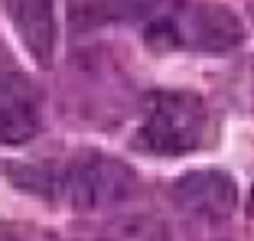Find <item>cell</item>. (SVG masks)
<instances>
[{
  "mask_svg": "<svg viewBox=\"0 0 254 241\" xmlns=\"http://www.w3.org/2000/svg\"><path fill=\"white\" fill-rule=\"evenodd\" d=\"M7 176L39 199L65 202L78 212H105L137 192L134 170L108 153H75L65 163H7Z\"/></svg>",
  "mask_w": 254,
  "mask_h": 241,
  "instance_id": "6da1fadb",
  "label": "cell"
},
{
  "mask_svg": "<svg viewBox=\"0 0 254 241\" xmlns=\"http://www.w3.org/2000/svg\"><path fill=\"white\" fill-rule=\"evenodd\" d=\"M215 118L195 91L157 88L143 98L134 147L150 157H186L209 147Z\"/></svg>",
  "mask_w": 254,
  "mask_h": 241,
  "instance_id": "7a4b0ae2",
  "label": "cell"
},
{
  "mask_svg": "<svg viewBox=\"0 0 254 241\" xmlns=\"http://www.w3.org/2000/svg\"><path fill=\"white\" fill-rule=\"evenodd\" d=\"M147 43L163 53H209L222 56L245 43L241 20L222 3L180 0L173 10L147 23Z\"/></svg>",
  "mask_w": 254,
  "mask_h": 241,
  "instance_id": "3957f363",
  "label": "cell"
},
{
  "mask_svg": "<svg viewBox=\"0 0 254 241\" xmlns=\"http://www.w3.org/2000/svg\"><path fill=\"white\" fill-rule=\"evenodd\" d=\"M39 130V95L30 75L20 68H7L0 75V143L20 147L30 143Z\"/></svg>",
  "mask_w": 254,
  "mask_h": 241,
  "instance_id": "277c9868",
  "label": "cell"
},
{
  "mask_svg": "<svg viewBox=\"0 0 254 241\" xmlns=\"http://www.w3.org/2000/svg\"><path fill=\"white\" fill-rule=\"evenodd\" d=\"M173 202L199 219L222 222L238 205V186L222 170H195L173 182Z\"/></svg>",
  "mask_w": 254,
  "mask_h": 241,
  "instance_id": "5b68a950",
  "label": "cell"
},
{
  "mask_svg": "<svg viewBox=\"0 0 254 241\" xmlns=\"http://www.w3.org/2000/svg\"><path fill=\"white\" fill-rule=\"evenodd\" d=\"M180 0H68V20L75 30H95L108 23H143L163 16Z\"/></svg>",
  "mask_w": 254,
  "mask_h": 241,
  "instance_id": "8992f818",
  "label": "cell"
},
{
  "mask_svg": "<svg viewBox=\"0 0 254 241\" xmlns=\"http://www.w3.org/2000/svg\"><path fill=\"white\" fill-rule=\"evenodd\" d=\"M16 36L39 65H53L56 56V0H3Z\"/></svg>",
  "mask_w": 254,
  "mask_h": 241,
  "instance_id": "52a82bcc",
  "label": "cell"
},
{
  "mask_svg": "<svg viewBox=\"0 0 254 241\" xmlns=\"http://www.w3.org/2000/svg\"><path fill=\"white\" fill-rule=\"evenodd\" d=\"M72 241H170V228L157 215H118L88 232L68 235Z\"/></svg>",
  "mask_w": 254,
  "mask_h": 241,
  "instance_id": "ba28073f",
  "label": "cell"
},
{
  "mask_svg": "<svg viewBox=\"0 0 254 241\" xmlns=\"http://www.w3.org/2000/svg\"><path fill=\"white\" fill-rule=\"evenodd\" d=\"M0 241H72L68 235L49 232L33 222H16V219H0Z\"/></svg>",
  "mask_w": 254,
  "mask_h": 241,
  "instance_id": "9c48e42d",
  "label": "cell"
},
{
  "mask_svg": "<svg viewBox=\"0 0 254 241\" xmlns=\"http://www.w3.org/2000/svg\"><path fill=\"white\" fill-rule=\"evenodd\" d=\"M13 65H16V59L10 56V49L3 46V39H0V75H3L7 68H13Z\"/></svg>",
  "mask_w": 254,
  "mask_h": 241,
  "instance_id": "30bf717a",
  "label": "cell"
},
{
  "mask_svg": "<svg viewBox=\"0 0 254 241\" xmlns=\"http://www.w3.org/2000/svg\"><path fill=\"white\" fill-rule=\"evenodd\" d=\"M251 16H254V0H251Z\"/></svg>",
  "mask_w": 254,
  "mask_h": 241,
  "instance_id": "8fae6325",
  "label": "cell"
}]
</instances>
